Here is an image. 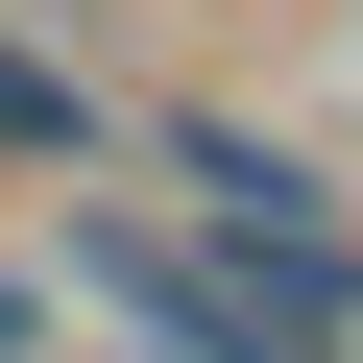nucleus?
<instances>
[{
    "label": "nucleus",
    "instance_id": "obj_1",
    "mask_svg": "<svg viewBox=\"0 0 363 363\" xmlns=\"http://www.w3.org/2000/svg\"><path fill=\"white\" fill-rule=\"evenodd\" d=\"M121 194H169L291 339H363V194L291 145V121H242V97H145V145H121Z\"/></svg>",
    "mask_w": 363,
    "mask_h": 363
},
{
    "label": "nucleus",
    "instance_id": "obj_2",
    "mask_svg": "<svg viewBox=\"0 0 363 363\" xmlns=\"http://www.w3.org/2000/svg\"><path fill=\"white\" fill-rule=\"evenodd\" d=\"M121 145H145V97L49 25V0H0V194H121Z\"/></svg>",
    "mask_w": 363,
    "mask_h": 363
},
{
    "label": "nucleus",
    "instance_id": "obj_3",
    "mask_svg": "<svg viewBox=\"0 0 363 363\" xmlns=\"http://www.w3.org/2000/svg\"><path fill=\"white\" fill-rule=\"evenodd\" d=\"M49 339H73V267H49V242H0V363H49Z\"/></svg>",
    "mask_w": 363,
    "mask_h": 363
},
{
    "label": "nucleus",
    "instance_id": "obj_4",
    "mask_svg": "<svg viewBox=\"0 0 363 363\" xmlns=\"http://www.w3.org/2000/svg\"><path fill=\"white\" fill-rule=\"evenodd\" d=\"M49 363H169V339H49Z\"/></svg>",
    "mask_w": 363,
    "mask_h": 363
}]
</instances>
